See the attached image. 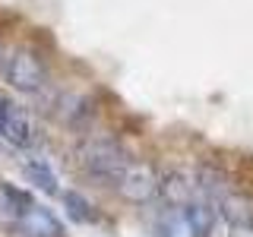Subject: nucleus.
<instances>
[{
    "instance_id": "1",
    "label": "nucleus",
    "mask_w": 253,
    "mask_h": 237,
    "mask_svg": "<svg viewBox=\"0 0 253 237\" xmlns=\"http://www.w3.org/2000/svg\"><path fill=\"white\" fill-rule=\"evenodd\" d=\"M76 158H79V168H83L85 177H92L95 184H105V187L108 184L117 187L121 174L130 164L126 149L114 136H89L76 149Z\"/></svg>"
},
{
    "instance_id": "2",
    "label": "nucleus",
    "mask_w": 253,
    "mask_h": 237,
    "mask_svg": "<svg viewBox=\"0 0 253 237\" xmlns=\"http://www.w3.org/2000/svg\"><path fill=\"white\" fill-rule=\"evenodd\" d=\"M47 63L38 51L32 47H19L13 51V57L6 60V82L13 85L16 92H42L44 82H47Z\"/></svg>"
},
{
    "instance_id": "3",
    "label": "nucleus",
    "mask_w": 253,
    "mask_h": 237,
    "mask_svg": "<svg viewBox=\"0 0 253 237\" xmlns=\"http://www.w3.org/2000/svg\"><path fill=\"white\" fill-rule=\"evenodd\" d=\"M158 187H162V174L149 161H130L126 171L121 174V180H117V193L133 205L152 202L158 196Z\"/></svg>"
},
{
    "instance_id": "4",
    "label": "nucleus",
    "mask_w": 253,
    "mask_h": 237,
    "mask_svg": "<svg viewBox=\"0 0 253 237\" xmlns=\"http://www.w3.org/2000/svg\"><path fill=\"white\" fill-rule=\"evenodd\" d=\"M0 136L10 142V146H16V149L32 146V139H35V126H32V117H29L22 108L10 105V108L3 111V117H0Z\"/></svg>"
},
{
    "instance_id": "5",
    "label": "nucleus",
    "mask_w": 253,
    "mask_h": 237,
    "mask_svg": "<svg viewBox=\"0 0 253 237\" xmlns=\"http://www.w3.org/2000/svg\"><path fill=\"white\" fill-rule=\"evenodd\" d=\"M19 231H22V237H63V225L51 209L32 202L19 221Z\"/></svg>"
},
{
    "instance_id": "6",
    "label": "nucleus",
    "mask_w": 253,
    "mask_h": 237,
    "mask_svg": "<svg viewBox=\"0 0 253 237\" xmlns=\"http://www.w3.org/2000/svg\"><path fill=\"white\" fill-rule=\"evenodd\" d=\"M196 193V180L184 171H171L162 174V187H158V196L171 205V209H184V205L193 199Z\"/></svg>"
},
{
    "instance_id": "7",
    "label": "nucleus",
    "mask_w": 253,
    "mask_h": 237,
    "mask_svg": "<svg viewBox=\"0 0 253 237\" xmlns=\"http://www.w3.org/2000/svg\"><path fill=\"white\" fill-rule=\"evenodd\" d=\"M32 199L10 184H0V228H19Z\"/></svg>"
},
{
    "instance_id": "8",
    "label": "nucleus",
    "mask_w": 253,
    "mask_h": 237,
    "mask_svg": "<svg viewBox=\"0 0 253 237\" xmlns=\"http://www.w3.org/2000/svg\"><path fill=\"white\" fill-rule=\"evenodd\" d=\"M184 215L190 218V225L196 228V234L200 237H212L215 231V221H218V209L212 199H190L184 205Z\"/></svg>"
},
{
    "instance_id": "9",
    "label": "nucleus",
    "mask_w": 253,
    "mask_h": 237,
    "mask_svg": "<svg viewBox=\"0 0 253 237\" xmlns=\"http://www.w3.org/2000/svg\"><path fill=\"white\" fill-rule=\"evenodd\" d=\"M228 174L225 171H218V168H212V164H203L200 171H196V193L203 196V199H212V202H218L221 196L228 193Z\"/></svg>"
},
{
    "instance_id": "10",
    "label": "nucleus",
    "mask_w": 253,
    "mask_h": 237,
    "mask_svg": "<svg viewBox=\"0 0 253 237\" xmlns=\"http://www.w3.org/2000/svg\"><path fill=\"white\" fill-rule=\"evenodd\" d=\"M218 215L228 221V225H241V221H253V199L247 193H231L228 190L218 199Z\"/></svg>"
},
{
    "instance_id": "11",
    "label": "nucleus",
    "mask_w": 253,
    "mask_h": 237,
    "mask_svg": "<svg viewBox=\"0 0 253 237\" xmlns=\"http://www.w3.org/2000/svg\"><path fill=\"white\" fill-rule=\"evenodd\" d=\"M57 117L67 126H83L92 117V108H89V101H85L83 95H63L60 108H57Z\"/></svg>"
},
{
    "instance_id": "12",
    "label": "nucleus",
    "mask_w": 253,
    "mask_h": 237,
    "mask_svg": "<svg viewBox=\"0 0 253 237\" xmlns=\"http://www.w3.org/2000/svg\"><path fill=\"white\" fill-rule=\"evenodd\" d=\"M63 199V209H67V215L79 221V225H92L95 218H98V212H95V205L85 199L83 193H76V190H67V193H60Z\"/></svg>"
},
{
    "instance_id": "13",
    "label": "nucleus",
    "mask_w": 253,
    "mask_h": 237,
    "mask_svg": "<svg viewBox=\"0 0 253 237\" xmlns=\"http://www.w3.org/2000/svg\"><path fill=\"white\" fill-rule=\"evenodd\" d=\"M158 237H200V234H196V228L184 215V209L180 212L174 209L168 215H162V221H158Z\"/></svg>"
},
{
    "instance_id": "14",
    "label": "nucleus",
    "mask_w": 253,
    "mask_h": 237,
    "mask_svg": "<svg viewBox=\"0 0 253 237\" xmlns=\"http://www.w3.org/2000/svg\"><path fill=\"white\" fill-rule=\"evenodd\" d=\"M26 177H29L32 187H38V190H42V193H47V196H57V193H60L54 171L47 168V164H42V161H29V164H26Z\"/></svg>"
},
{
    "instance_id": "15",
    "label": "nucleus",
    "mask_w": 253,
    "mask_h": 237,
    "mask_svg": "<svg viewBox=\"0 0 253 237\" xmlns=\"http://www.w3.org/2000/svg\"><path fill=\"white\" fill-rule=\"evenodd\" d=\"M228 237H253V221H241V225H231V234Z\"/></svg>"
},
{
    "instance_id": "16",
    "label": "nucleus",
    "mask_w": 253,
    "mask_h": 237,
    "mask_svg": "<svg viewBox=\"0 0 253 237\" xmlns=\"http://www.w3.org/2000/svg\"><path fill=\"white\" fill-rule=\"evenodd\" d=\"M6 108H10V101H6L3 95H0V117H3V111H6Z\"/></svg>"
},
{
    "instance_id": "17",
    "label": "nucleus",
    "mask_w": 253,
    "mask_h": 237,
    "mask_svg": "<svg viewBox=\"0 0 253 237\" xmlns=\"http://www.w3.org/2000/svg\"><path fill=\"white\" fill-rule=\"evenodd\" d=\"M3 60H6V54H3V44H0V70H3Z\"/></svg>"
}]
</instances>
